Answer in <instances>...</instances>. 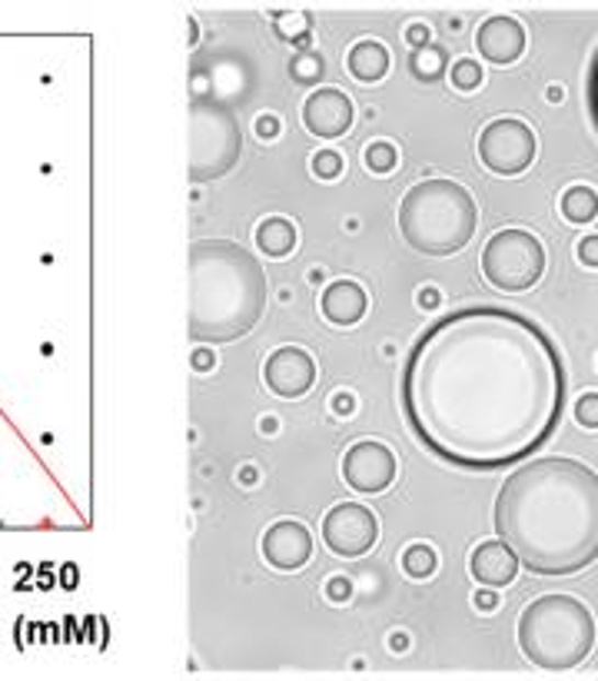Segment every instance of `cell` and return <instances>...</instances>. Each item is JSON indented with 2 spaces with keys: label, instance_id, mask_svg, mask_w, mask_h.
Returning <instances> with one entry per match:
<instances>
[{
  "label": "cell",
  "instance_id": "7",
  "mask_svg": "<svg viewBox=\"0 0 598 681\" xmlns=\"http://www.w3.org/2000/svg\"><path fill=\"white\" fill-rule=\"evenodd\" d=\"M545 247L532 230H522V226H509V230H499L486 240L483 247V276L493 290L503 293H529L535 290V283L545 276Z\"/></svg>",
  "mask_w": 598,
  "mask_h": 681
},
{
  "label": "cell",
  "instance_id": "26",
  "mask_svg": "<svg viewBox=\"0 0 598 681\" xmlns=\"http://www.w3.org/2000/svg\"><path fill=\"white\" fill-rule=\"evenodd\" d=\"M309 170H313V177H316V180L332 183V180H339V177H342L346 163H342V154H336V150H319V154H313Z\"/></svg>",
  "mask_w": 598,
  "mask_h": 681
},
{
  "label": "cell",
  "instance_id": "29",
  "mask_svg": "<svg viewBox=\"0 0 598 681\" xmlns=\"http://www.w3.org/2000/svg\"><path fill=\"white\" fill-rule=\"evenodd\" d=\"M575 257H578L582 266L598 270V234H585V237L578 240V247H575Z\"/></svg>",
  "mask_w": 598,
  "mask_h": 681
},
{
  "label": "cell",
  "instance_id": "32",
  "mask_svg": "<svg viewBox=\"0 0 598 681\" xmlns=\"http://www.w3.org/2000/svg\"><path fill=\"white\" fill-rule=\"evenodd\" d=\"M253 130H257L263 140H277V137L283 134V124H280V117H273V113H263Z\"/></svg>",
  "mask_w": 598,
  "mask_h": 681
},
{
  "label": "cell",
  "instance_id": "34",
  "mask_svg": "<svg viewBox=\"0 0 598 681\" xmlns=\"http://www.w3.org/2000/svg\"><path fill=\"white\" fill-rule=\"evenodd\" d=\"M213 363H216V356H213L210 347H196V350H193V370H196V373H210Z\"/></svg>",
  "mask_w": 598,
  "mask_h": 681
},
{
  "label": "cell",
  "instance_id": "19",
  "mask_svg": "<svg viewBox=\"0 0 598 681\" xmlns=\"http://www.w3.org/2000/svg\"><path fill=\"white\" fill-rule=\"evenodd\" d=\"M558 209H562V219L572 223V226H585L598 216V193L585 183H575L562 193L558 200Z\"/></svg>",
  "mask_w": 598,
  "mask_h": 681
},
{
  "label": "cell",
  "instance_id": "12",
  "mask_svg": "<svg viewBox=\"0 0 598 681\" xmlns=\"http://www.w3.org/2000/svg\"><path fill=\"white\" fill-rule=\"evenodd\" d=\"M356 121V106L339 87H319L303 103V127L319 140H339Z\"/></svg>",
  "mask_w": 598,
  "mask_h": 681
},
{
  "label": "cell",
  "instance_id": "6",
  "mask_svg": "<svg viewBox=\"0 0 598 681\" xmlns=\"http://www.w3.org/2000/svg\"><path fill=\"white\" fill-rule=\"evenodd\" d=\"M190 127V180L210 183L226 177L244 154V130L236 113L216 100H193Z\"/></svg>",
  "mask_w": 598,
  "mask_h": 681
},
{
  "label": "cell",
  "instance_id": "10",
  "mask_svg": "<svg viewBox=\"0 0 598 681\" xmlns=\"http://www.w3.org/2000/svg\"><path fill=\"white\" fill-rule=\"evenodd\" d=\"M396 473H399L396 452L383 442H373V439L352 442L342 456V479L359 496L386 492L396 483Z\"/></svg>",
  "mask_w": 598,
  "mask_h": 681
},
{
  "label": "cell",
  "instance_id": "28",
  "mask_svg": "<svg viewBox=\"0 0 598 681\" xmlns=\"http://www.w3.org/2000/svg\"><path fill=\"white\" fill-rule=\"evenodd\" d=\"M585 103H588V121L598 134V47L591 54V64H588V77H585Z\"/></svg>",
  "mask_w": 598,
  "mask_h": 681
},
{
  "label": "cell",
  "instance_id": "16",
  "mask_svg": "<svg viewBox=\"0 0 598 681\" xmlns=\"http://www.w3.org/2000/svg\"><path fill=\"white\" fill-rule=\"evenodd\" d=\"M366 309H370V296H366L363 286L352 283V280H336L319 296V313L332 326H356V322H363Z\"/></svg>",
  "mask_w": 598,
  "mask_h": 681
},
{
  "label": "cell",
  "instance_id": "14",
  "mask_svg": "<svg viewBox=\"0 0 598 681\" xmlns=\"http://www.w3.org/2000/svg\"><path fill=\"white\" fill-rule=\"evenodd\" d=\"M526 27L516 18H489L475 31V50L496 67H509L526 54Z\"/></svg>",
  "mask_w": 598,
  "mask_h": 681
},
{
  "label": "cell",
  "instance_id": "5",
  "mask_svg": "<svg viewBox=\"0 0 598 681\" xmlns=\"http://www.w3.org/2000/svg\"><path fill=\"white\" fill-rule=\"evenodd\" d=\"M595 615L575 595H542L519 615L516 638L522 655L542 671H572L595 648Z\"/></svg>",
  "mask_w": 598,
  "mask_h": 681
},
{
  "label": "cell",
  "instance_id": "8",
  "mask_svg": "<svg viewBox=\"0 0 598 681\" xmlns=\"http://www.w3.org/2000/svg\"><path fill=\"white\" fill-rule=\"evenodd\" d=\"M478 163L496 177H519L535 163L539 140L535 130L519 117H499L478 134Z\"/></svg>",
  "mask_w": 598,
  "mask_h": 681
},
{
  "label": "cell",
  "instance_id": "11",
  "mask_svg": "<svg viewBox=\"0 0 598 681\" xmlns=\"http://www.w3.org/2000/svg\"><path fill=\"white\" fill-rule=\"evenodd\" d=\"M316 360L303 347H280L263 366V383L280 399H303L316 386Z\"/></svg>",
  "mask_w": 598,
  "mask_h": 681
},
{
  "label": "cell",
  "instance_id": "1",
  "mask_svg": "<svg viewBox=\"0 0 598 681\" xmlns=\"http://www.w3.org/2000/svg\"><path fill=\"white\" fill-rule=\"evenodd\" d=\"M565 396L552 336L506 306H465L429 322L399 379L416 442L465 473L529 459L562 422Z\"/></svg>",
  "mask_w": 598,
  "mask_h": 681
},
{
  "label": "cell",
  "instance_id": "2",
  "mask_svg": "<svg viewBox=\"0 0 598 681\" xmlns=\"http://www.w3.org/2000/svg\"><path fill=\"white\" fill-rule=\"evenodd\" d=\"M496 535L535 576H575L598 558V473L545 456L519 466L493 506Z\"/></svg>",
  "mask_w": 598,
  "mask_h": 681
},
{
  "label": "cell",
  "instance_id": "3",
  "mask_svg": "<svg viewBox=\"0 0 598 681\" xmlns=\"http://www.w3.org/2000/svg\"><path fill=\"white\" fill-rule=\"evenodd\" d=\"M267 270L233 240H200L190 250V339L196 347L236 343L267 313Z\"/></svg>",
  "mask_w": 598,
  "mask_h": 681
},
{
  "label": "cell",
  "instance_id": "30",
  "mask_svg": "<svg viewBox=\"0 0 598 681\" xmlns=\"http://www.w3.org/2000/svg\"><path fill=\"white\" fill-rule=\"evenodd\" d=\"M326 599H329V602H349V599H352V582L342 579V576L329 579V582H326Z\"/></svg>",
  "mask_w": 598,
  "mask_h": 681
},
{
  "label": "cell",
  "instance_id": "23",
  "mask_svg": "<svg viewBox=\"0 0 598 681\" xmlns=\"http://www.w3.org/2000/svg\"><path fill=\"white\" fill-rule=\"evenodd\" d=\"M277 37L293 44L296 50H309V14H283L273 24Z\"/></svg>",
  "mask_w": 598,
  "mask_h": 681
},
{
  "label": "cell",
  "instance_id": "22",
  "mask_svg": "<svg viewBox=\"0 0 598 681\" xmlns=\"http://www.w3.org/2000/svg\"><path fill=\"white\" fill-rule=\"evenodd\" d=\"M290 77L300 87H316L326 77V60L316 50H296L290 60Z\"/></svg>",
  "mask_w": 598,
  "mask_h": 681
},
{
  "label": "cell",
  "instance_id": "33",
  "mask_svg": "<svg viewBox=\"0 0 598 681\" xmlns=\"http://www.w3.org/2000/svg\"><path fill=\"white\" fill-rule=\"evenodd\" d=\"M406 44H409L413 50H422V47H429V44H432V34H429V27H426V24H409V27H406Z\"/></svg>",
  "mask_w": 598,
  "mask_h": 681
},
{
  "label": "cell",
  "instance_id": "21",
  "mask_svg": "<svg viewBox=\"0 0 598 681\" xmlns=\"http://www.w3.org/2000/svg\"><path fill=\"white\" fill-rule=\"evenodd\" d=\"M436 569H439V555H436L432 545H426V542L406 545V552H403V572H406V579L426 582V579L436 576Z\"/></svg>",
  "mask_w": 598,
  "mask_h": 681
},
{
  "label": "cell",
  "instance_id": "31",
  "mask_svg": "<svg viewBox=\"0 0 598 681\" xmlns=\"http://www.w3.org/2000/svg\"><path fill=\"white\" fill-rule=\"evenodd\" d=\"M472 605L478 609V612H496L499 609V592L496 589H489V586H483L475 595H472Z\"/></svg>",
  "mask_w": 598,
  "mask_h": 681
},
{
  "label": "cell",
  "instance_id": "36",
  "mask_svg": "<svg viewBox=\"0 0 598 681\" xmlns=\"http://www.w3.org/2000/svg\"><path fill=\"white\" fill-rule=\"evenodd\" d=\"M352 406H356V402H352L349 393H339V396L332 399V409H336V412H352Z\"/></svg>",
  "mask_w": 598,
  "mask_h": 681
},
{
  "label": "cell",
  "instance_id": "9",
  "mask_svg": "<svg viewBox=\"0 0 598 681\" xmlns=\"http://www.w3.org/2000/svg\"><path fill=\"white\" fill-rule=\"evenodd\" d=\"M380 538V519L363 502H336L323 519V542L339 558L370 555Z\"/></svg>",
  "mask_w": 598,
  "mask_h": 681
},
{
  "label": "cell",
  "instance_id": "20",
  "mask_svg": "<svg viewBox=\"0 0 598 681\" xmlns=\"http://www.w3.org/2000/svg\"><path fill=\"white\" fill-rule=\"evenodd\" d=\"M445 70H449V50L442 44H429V47L409 54V73L419 83H436L445 77Z\"/></svg>",
  "mask_w": 598,
  "mask_h": 681
},
{
  "label": "cell",
  "instance_id": "18",
  "mask_svg": "<svg viewBox=\"0 0 598 681\" xmlns=\"http://www.w3.org/2000/svg\"><path fill=\"white\" fill-rule=\"evenodd\" d=\"M257 247H260V253L263 257H270V260H286L293 250H296V243H300V234H296V226H293V219H286V216H267L260 226H257Z\"/></svg>",
  "mask_w": 598,
  "mask_h": 681
},
{
  "label": "cell",
  "instance_id": "4",
  "mask_svg": "<svg viewBox=\"0 0 598 681\" xmlns=\"http://www.w3.org/2000/svg\"><path fill=\"white\" fill-rule=\"evenodd\" d=\"M478 226L472 193L445 177L419 180L399 203V234L422 257H452L469 247Z\"/></svg>",
  "mask_w": 598,
  "mask_h": 681
},
{
  "label": "cell",
  "instance_id": "17",
  "mask_svg": "<svg viewBox=\"0 0 598 681\" xmlns=\"http://www.w3.org/2000/svg\"><path fill=\"white\" fill-rule=\"evenodd\" d=\"M393 67V54L380 41H359L346 54V70L356 83H380Z\"/></svg>",
  "mask_w": 598,
  "mask_h": 681
},
{
  "label": "cell",
  "instance_id": "15",
  "mask_svg": "<svg viewBox=\"0 0 598 681\" xmlns=\"http://www.w3.org/2000/svg\"><path fill=\"white\" fill-rule=\"evenodd\" d=\"M519 555L496 535L489 542H478L469 555V572L478 586H489V589H506L516 582L519 576Z\"/></svg>",
  "mask_w": 598,
  "mask_h": 681
},
{
  "label": "cell",
  "instance_id": "24",
  "mask_svg": "<svg viewBox=\"0 0 598 681\" xmlns=\"http://www.w3.org/2000/svg\"><path fill=\"white\" fill-rule=\"evenodd\" d=\"M363 160H366V170H370V173H376V177H390V173L399 167V150H396L390 140H373V144L366 147Z\"/></svg>",
  "mask_w": 598,
  "mask_h": 681
},
{
  "label": "cell",
  "instance_id": "25",
  "mask_svg": "<svg viewBox=\"0 0 598 681\" xmlns=\"http://www.w3.org/2000/svg\"><path fill=\"white\" fill-rule=\"evenodd\" d=\"M449 80H452V87L459 93H472V90L483 87L486 73H483V67H478L475 60H455L452 70H449Z\"/></svg>",
  "mask_w": 598,
  "mask_h": 681
},
{
  "label": "cell",
  "instance_id": "13",
  "mask_svg": "<svg viewBox=\"0 0 598 681\" xmlns=\"http://www.w3.org/2000/svg\"><path fill=\"white\" fill-rule=\"evenodd\" d=\"M260 552H263L267 565H273L277 572H296L313 558V535L303 522L280 519L263 532Z\"/></svg>",
  "mask_w": 598,
  "mask_h": 681
},
{
  "label": "cell",
  "instance_id": "37",
  "mask_svg": "<svg viewBox=\"0 0 598 681\" xmlns=\"http://www.w3.org/2000/svg\"><path fill=\"white\" fill-rule=\"evenodd\" d=\"M257 479H260V476H257V469H244V483H247V486H250V483L257 486Z\"/></svg>",
  "mask_w": 598,
  "mask_h": 681
},
{
  "label": "cell",
  "instance_id": "27",
  "mask_svg": "<svg viewBox=\"0 0 598 681\" xmlns=\"http://www.w3.org/2000/svg\"><path fill=\"white\" fill-rule=\"evenodd\" d=\"M572 416L582 429H598V393H582L572 406Z\"/></svg>",
  "mask_w": 598,
  "mask_h": 681
},
{
  "label": "cell",
  "instance_id": "35",
  "mask_svg": "<svg viewBox=\"0 0 598 681\" xmlns=\"http://www.w3.org/2000/svg\"><path fill=\"white\" fill-rule=\"evenodd\" d=\"M439 303H442V296H439V290H432V286H426V290L419 293V306H422V309H439Z\"/></svg>",
  "mask_w": 598,
  "mask_h": 681
}]
</instances>
